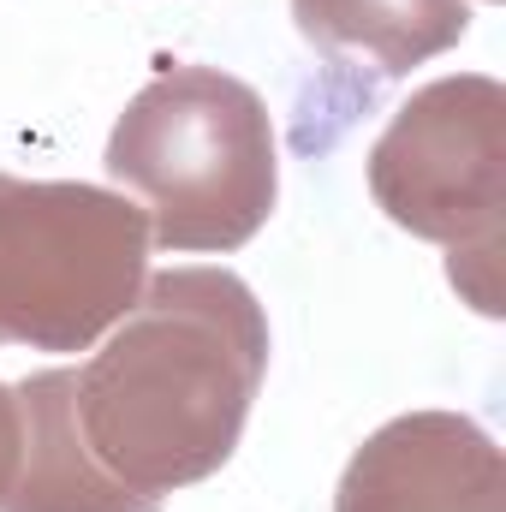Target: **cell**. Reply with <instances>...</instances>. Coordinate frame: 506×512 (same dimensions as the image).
<instances>
[{"label": "cell", "mask_w": 506, "mask_h": 512, "mask_svg": "<svg viewBox=\"0 0 506 512\" xmlns=\"http://www.w3.org/2000/svg\"><path fill=\"white\" fill-rule=\"evenodd\" d=\"M262 376L268 316L251 286L227 268H167L78 370V429L108 477L161 501L233 459Z\"/></svg>", "instance_id": "6da1fadb"}, {"label": "cell", "mask_w": 506, "mask_h": 512, "mask_svg": "<svg viewBox=\"0 0 506 512\" xmlns=\"http://www.w3.org/2000/svg\"><path fill=\"white\" fill-rule=\"evenodd\" d=\"M149 215L161 251H239L280 191L274 126L251 84L215 66H173L126 102L102 155Z\"/></svg>", "instance_id": "7a4b0ae2"}, {"label": "cell", "mask_w": 506, "mask_h": 512, "mask_svg": "<svg viewBox=\"0 0 506 512\" xmlns=\"http://www.w3.org/2000/svg\"><path fill=\"white\" fill-rule=\"evenodd\" d=\"M149 215L102 185L0 173V346L84 352L143 292Z\"/></svg>", "instance_id": "3957f363"}, {"label": "cell", "mask_w": 506, "mask_h": 512, "mask_svg": "<svg viewBox=\"0 0 506 512\" xmlns=\"http://www.w3.org/2000/svg\"><path fill=\"white\" fill-rule=\"evenodd\" d=\"M370 191L393 227L447 245L453 286H465L483 316H501L506 90L495 78L417 90L370 149Z\"/></svg>", "instance_id": "277c9868"}, {"label": "cell", "mask_w": 506, "mask_h": 512, "mask_svg": "<svg viewBox=\"0 0 506 512\" xmlns=\"http://www.w3.org/2000/svg\"><path fill=\"white\" fill-rule=\"evenodd\" d=\"M334 512H506V459L471 417L411 411L352 453Z\"/></svg>", "instance_id": "5b68a950"}, {"label": "cell", "mask_w": 506, "mask_h": 512, "mask_svg": "<svg viewBox=\"0 0 506 512\" xmlns=\"http://www.w3.org/2000/svg\"><path fill=\"white\" fill-rule=\"evenodd\" d=\"M12 393L24 417V453L0 512H161V501L108 477L90 453L78 429V370H42Z\"/></svg>", "instance_id": "8992f818"}, {"label": "cell", "mask_w": 506, "mask_h": 512, "mask_svg": "<svg viewBox=\"0 0 506 512\" xmlns=\"http://www.w3.org/2000/svg\"><path fill=\"white\" fill-rule=\"evenodd\" d=\"M298 36L346 72L399 78L471 30L465 0H292Z\"/></svg>", "instance_id": "52a82bcc"}, {"label": "cell", "mask_w": 506, "mask_h": 512, "mask_svg": "<svg viewBox=\"0 0 506 512\" xmlns=\"http://www.w3.org/2000/svg\"><path fill=\"white\" fill-rule=\"evenodd\" d=\"M18 453H24V417H18V393L0 382V507L12 495V477H18Z\"/></svg>", "instance_id": "ba28073f"}]
</instances>
